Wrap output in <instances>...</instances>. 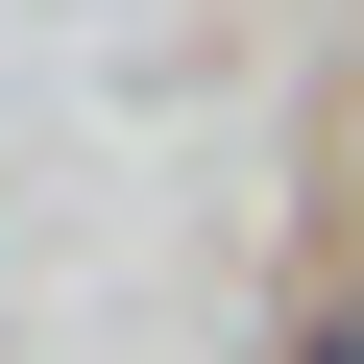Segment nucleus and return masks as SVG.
<instances>
[{
	"label": "nucleus",
	"instance_id": "obj_2",
	"mask_svg": "<svg viewBox=\"0 0 364 364\" xmlns=\"http://www.w3.org/2000/svg\"><path fill=\"white\" fill-rule=\"evenodd\" d=\"M340 195H364V146H340Z\"/></svg>",
	"mask_w": 364,
	"mask_h": 364
},
{
	"label": "nucleus",
	"instance_id": "obj_3",
	"mask_svg": "<svg viewBox=\"0 0 364 364\" xmlns=\"http://www.w3.org/2000/svg\"><path fill=\"white\" fill-rule=\"evenodd\" d=\"M340 291H364V267H340Z\"/></svg>",
	"mask_w": 364,
	"mask_h": 364
},
{
	"label": "nucleus",
	"instance_id": "obj_1",
	"mask_svg": "<svg viewBox=\"0 0 364 364\" xmlns=\"http://www.w3.org/2000/svg\"><path fill=\"white\" fill-rule=\"evenodd\" d=\"M267 364H364V291H316V316H291V340H267Z\"/></svg>",
	"mask_w": 364,
	"mask_h": 364
}]
</instances>
